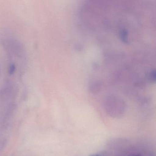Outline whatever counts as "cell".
I'll return each mask as SVG.
<instances>
[{"label": "cell", "mask_w": 156, "mask_h": 156, "mask_svg": "<svg viewBox=\"0 0 156 156\" xmlns=\"http://www.w3.org/2000/svg\"><path fill=\"white\" fill-rule=\"evenodd\" d=\"M16 70V66L15 64H12L9 66V75H12L14 73Z\"/></svg>", "instance_id": "obj_3"}, {"label": "cell", "mask_w": 156, "mask_h": 156, "mask_svg": "<svg viewBox=\"0 0 156 156\" xmlns=\"http://www.w3.org/2000/svg\"><path fill=\"white\" fill-rule=\"evenodd\" d=\"M16 91L14 86L11 83H7L0 91V96L3 100H7L14 97Z\"/></svg>", "instance_id": "obj_2"}, {"label": "cell", "mask_w": 156, "mask_h": 156, "mask_svg": "<svg viewBox=\"0 0 156 156\" xmlns=\"http://www.w3.org/2000/svg\"><path fill=\"white\" fill-rule=\"evenodd\" d=\"M2 44L7 53L17 57L22 55L23 53L22 44L16 39L8 38L2 42Z\"/></svg>", "instance_id": "obj_1"}, {"label": "cell", "mask_w": 156, "mask_h": 156, "mask_svg": "<svg viewBox=\"0 0 156 156\" xmlns=\"http://www.w3.org/2000/svg\"><path fill=\"white\" fill-rule=\"evenodd\" d=\"M156 73L155 70H152L150 74V79L151 81L155 82L156 81Z\"/></svg>", "instance_id": "obj_4"}]
</instances>
